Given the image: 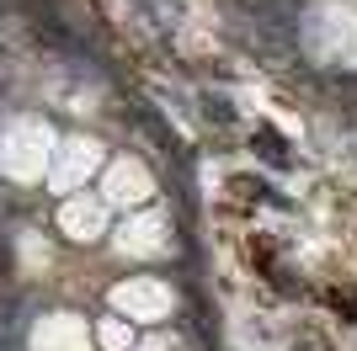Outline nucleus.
Here are the masks:
<instances>
[{
	"instance_id": "obj_2",
	"label": "nucleus",
	"mask_w": 357,
	"mask_h": 351,
	"mask_svg": "<svg viewBox=\"0 0 357 351\" xmlns=\"http://www.w3.org/2000/svg\"><path fill=\"white\" fill-rule=\"evenodd\" d=\"M298 351H326V346H320V341H304V346H298Z\"/></svg>"
},
{
	"instance_id": "obj_3",
	"label": "nucleus",
	"mask_w": 357,
	"mask_h": 351,
	"mask_svg": "<svg viewBox=\"0 0 357 351\" xmlns=\"http://www.w3.org/2000/svg\"><path fill=\"white\" fill-rule=\"evenodd\" d=\"M0 351H16V346H11V341H0Z\"/></svg>"
},
{
	"instance_id": "obj_1",
	"label": "nucleus",
	"mask_w": 357,
	"mask_h": 351,
	"mask_svg": "<svg viewBox=\"0 0 357 351\" xmlns=\"http://www.w3.org/2000/svg\"><path fill=\"white\" fill-rule=\"evenodd\" d=\"M235 11L245 16V27L278 54L294 38V0H235Z\"/></svg>"
}]
</instances>
